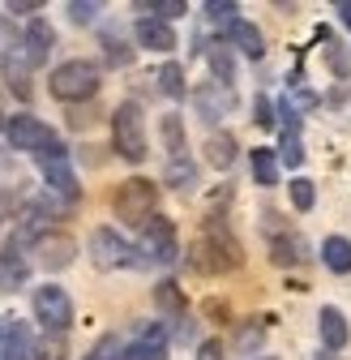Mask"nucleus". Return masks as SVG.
Here are the masks:
<instances>
[{"label":"nucleus","instance_id":"1","mask_svg":"<svg viewBox=\"0 0 351 360\" xmlns=\"http://www.w3.org/2000/svg\"><path fill=\"white\" fill-rule=\"evenodd\" d=\"M240 262H244L240 240H236V236H232L218 219H210V223H206L201 245L193 249V266H197V270H206V275H227V270H236Z\"/></svg>","mask_w":351,"mask_h":360},{"label":"nucleus","instance_id":"2","mask_svg":"<svg viewBox=\"0 0 351 360\" xmlns=\"http://www.w3.org/2000/svg\"><path fill=\"white\" fill-rule=\"evenodd\" d=\"M99 86H103V82H99V65H91V60H65V65H56L52 77H48V90H52L60 103L95 99Z\"/></svg>","mask_w":351,"mask_h":360},{"label":"nucleus","instance_id":"3","mask_svg":"<svg viewBox=\"0 0 351 360\" xmlns=\"http://www.w3.org/2000/svg\"><path fill=\"white\" fill-rule=\"evenodd\" d=\"M154 206H159V185L146 180V176L124 180V185L116 189V198H112L116 219H124L128 228H146V223L154 219Z\"/></svg>","mask_w":351,"mask_h":360},{"label":"nucleus","instance_id":"4","mask_svg":"<svg viewBox=\"0 0 351 360\" xmlns=\"http://www.w3.org/2000/svg\"><path fill=\"white\" fill-rule=\"evenodd\" d=\"M112 142H116V155L128 159V163H142L150 142H146V120H142V108L138 103H120L112 112Z\"/></svg>","mask_w":351,"mask_h":360},{"label":"nucleus","instance_id":"5","mask_svg":"<svg viewBox=\"0 0 351 360\" xmlns=\"http://www.w3.org/2000/svg\"><path fill=\"white\" fill-rule=\"evenodd\" d=\"M5 138H9V146L13 150H30V155H48L52 146H60V138L43 124L39 116H9V124H5Z\"/></svg>","mask_w":351,"mask_h":360},{"label":"nucleus","instance_id":"6","mask_svg":"<svg viewBox=\"0 0 351 360\" xmlns=\"http://www.w3.org/2000/svg\"><path fill=\"white\" fill-rule=\"evenodd\" d=\"M34 318L48 326L52 335H65V330L73 326V300H69V292L56 288V283L39 288V292H34Z\"/></svg>","mask_w":351,"mask_h":360},{"label":"nucleus","instance_id":"7","mask_svg":"<svg viewBox=\"0 0 351 360\" xmlns=\"http://www.w3.org/2000/svg\"><path fill=\"white\" fill-rule=\"evenodd\" d=\"M91 262H95L99 270L133 266V249L124 245V236H116V228H95V232H91Z\"/></svg>","mask_w":351,"mask_h":360},{"label":"nucleus","instance_id":"8","mask_svg":"<svg viewBox=\"0 0 351 360\" xmlns=\"http://www.w3.org/2000/svg\"><path fill=\"white\" fill-rule=\"evenodd\" d=\"M34 253H39V262L48 266V270H65V266H73V257H77V240L65 236V232H43V236L34 240Z\"/></svg>","mask_w":351,"mask_h":360},{"label":"nucleus","instance_id":"9","mask_svg":"<svg viewBox=\"0 0 351 360\" xmlns=\"http://www.w3.org/2000/svg\"><path fill=\"white\" fill-rule=\"evenodd\" d=\"M142 245H146V253L154 257V262H176V228H171V219H163V214H154L146 228H142Z\"/></svg>","mask_w":351,"mask_h":360},{"label":"nucleus","instance_id":"10","mask_svg":"<svg viewBox=\"0 0 351 360\" xmlns=\"http://www.w3.org/2000/svg\"><path fill=\"white\" fill-rule=\"evenodd\" d=\"M30 275V266L22 257V240H9L5 253H0V292H18Z\"/></svg>","mask_w":351,"mask_h":360},{"label":"nucleus","instance_id":"11","mask_svg":"<svg viewBox=\"0 0 351 360\" xmlns=\"http://www.w3.org/2000/svg\"><path fill=\"white\" fill-rule=\"evenodd\" d=\"M22 48H26V60H30V65H43V60H48V52L56 48V30L43 22V18H30Z\"/></svg>","mask_w":351,"mask_h":360},{"label":"nucleus","instance_id":"12","mask_svg":"<svg viewBox=\"0 0 351 360\" xmlns=\"http://www.w3.org/2000/svg\"><path fill=\"white\" fill-rule=\"evenodd\" d=\"M193 103H197V112L206 116V120H218V116H227L232 112V86H218V82H210V86H197V95H193Z\"/></svg>","mask_w":351,"mask_h":360},{"label":"nucleus","instance_id":"13","mask_svg":"<svg viewBox=\"0 0 351 360\" xmlns=\"http://www.w3.org/2000/svg\"><path fill=\"white\" fill-rule=\"evenodd\" d=\"M0 356L5 360H30L34 356V343H30L26 326L13 322V318H5V326H0Z\"/></svg>","mask_w":351,"mask_h":360},{"label":"nucleus","instance_id":"14","mask_svg":"<svg viewBox=\"0 0 351 360\" xmlns=\"http://www.w3.org/2000/svg\"><path fill=\"white\" fill-rule=\"evenodd\" d=\"M43 163V180H48V189L52 193H65L69 202L77 198V176H73V167H69V155L65 159H39Z\"/></svg>","mask_w":351,"mask_h":360},{"label":"nucleus","instance_id":"15","mask_svg":"<svg viewBox=\"0 0 351 360\" xmlns=\"http://www.w3.org/2000/svg\"><path fill=\"white\" fill-rule=\"evenodd\" d=\"M317 326H322V343H326L330 352H343V347H347L351 330H347V318H343V309L326 304V309L317 313Z\"/></svg>","mask_w":351,"mask_h":360},{"label":"nucleus","instance_id":"16","mask_svg":"<svg viewBox=\"0 0 351 360\" xmlns=\"http://www.w3.org/2000/svg\"><path fill=\"white\" fill-rule=\"evenodd\" d=\"M138 43L150 52H171L176 48V30L159 18H138Z\"/></svg>","mask_w":351,"mask_h":360},{"label":"nucleus","instance_id":"17","mask_svg":"<svg viewBox=\"0 0 351 360\" xmlns=\"http://www.w3.org/2000/svg\"><path fill=\"white\" fill-rule=\"evenodd\" d=\"M167 356V339H163V330L154 326V330H146L142 339H133L124 352H120V360H163Z\"/></svg>","mask_w":351,"mask_h":360},{"label":"nucleus","instance_id":"18","mask_svg":"<svg viewBox=\"0 0 351 360\" xmlns=\"http://www.w3.org/2000/svg\"><path fill=\"white\" fill-rule=\"evenodd\" d=\"M5 82L18 99H30V60L22 52H9L5 56Z\"/></svg>","mask_w":351,"mask_h":360},{"label":"nucleus","instance_id":"19","mask_svg":"<svg viewBox=\"0 0 351 360\" xmlns=\"http://www.w3.org/2000/svg\"><path fill=\"white\" fill-rule=\"evenodd\" d=\"M322 262H326V270H334V275H351V240L347 236H326Z\"/></svg>","mask_w":351,"mask_h":360},{"label":"nucleus","instance_id":"20","mask_svg":"<svg viewBox=\"0 0 351 360\" xmlns=\"http://www.w3.org/2000/svg\"><path fill=\"white\" fill-rule=\"evenodd\" d=\"M232 43H236L244 56H253V60L266 52V39H261V30H257L253 22H244V18H236V22H232Z\"/></svg>","mask_w":351,"mask_h":360},{"label":"nucleus","instance_id":"21","mask_svg":"<svg viewBox=\"0 0 351 360\" xmlns=\"http://www.w3.org/2000/svg\"><path fill=\"white\" fill-rule=\"evenodd\" d=\"M249 163H253V180H257L261 189H270V185H279V155H274L270 146H257Z\"/></svg>","mask_w":351,"mask_h":360},{"label":"nucleus","instance_id":"22","mask_svg":"<svg viewBox=\"0 0 351 360\" xmlns=\"http://www.w3.org/2000/svg\"><path fill=\"white\" fill-rule=\"evenodd\" d=\"M206 159L218 167V172H227L236 163V138L232 133H210V142H206Z\"/></svg>","mask_w":351,"mask_h":360},{"label":"nucleus","instance_id":"23","mask_svg":"<svg viewBox=\"0 0 351 360\" xmlns=\"http://www.w3.org/2000/svg\"><path fill=\"white\" fill-rule=\"evenodd\" d=\"M163 180L171 189H193L197 185V167H193V159L185 155V159H171L167 163V172H163Z\"/></svg>","mask_w":351,"mask_h":360},{"label":"nucleus","instance_id":"24","mask_svg":"<svg viewBox=\"0 0 351 360\" xmlns=\"http://www.w3.org/2000/svg\"><path fill=\"white\" fill-rule=\"evenodd\" d=\"M261 343H266V326H261V322H244V326L236 330V352H240V356L261 352Z\"/></svg>","mask_w":351,"mask_h":360},{"label":"nucleus","instance_id":"25","mask_svg":"<svg viewBox=\"0 0 351 360\" xmlns=\"http://www.w3.org/2000/svg\"><path fill=\"white\" fill-rule=\"evenodd\" d=\"M163 142H167V150H171V159H185V120L180 116H163Z\"/></svg>","mask_w":351,"mask_h":360},{"label":"nucleus","instance_id":"26","mask_svg":"<svg viewBox=\"0 0 351 360\" xmlns=\"http://www.w3.org/2000/svg\"><path fill=\"white\" fill-rule=\"evenodd\" d=\"M154 304H159L163 313H171V318H180V313H185V292L167 279V283H159V288H154Z\"/></svg>","mask_w":351,"mask_h":360},{"label":"nucleus","instance_id":"27","mask_svg":"<svg viewBox=\"0 0 351 360\" xmlns=\"http://www.w3.org/2000/svg\"><path fill=\"white\" fill-rule=\"evenodd\" d=\"M210 69H214L218 86H232V77H236V60H232V52L223 48V43H214V48H210Z\"/></svg>","mask_w":351,"mask_h":360},{"label":"nucleus","instance_id":"28","mask_svg":"<svg viewBox=\"0 0 351 360\" xmlns=\"http://www.w3.org/2000/svg\"><path fill=\"white\" fill-rule=\"evenodd\" d=\"M159 90H163L167 99H180L185 95V69L180 65H163L159 69Z\"/></svg>","mask_w":351,"mask_h":360},{"label":"nucleus","instance_id":"29","mask_svg":"<svg viewBox=\"0 0 351 360\" xmlns=\"http://www.w3.org/2000/svg\"><path fill=\"white\" fill-rule=\"evenodd\" d=\"M313 202H317L313 180H309V176H296V180H291V206H296V210H313Z\"/></svg>","mask_w":351,"mask_h":360},{"label":"nucleus","instance_id":"30","mask_svg":"<svg viewBox=\"0 0 351 360\" xmlns=\"http://www.w3.org/2000/svg\"><path fill=\"white\" fill-rule=\"evenodd\" d=\"M296 249H300V240H296V236H274V240H270V257H274L279 266H291V262L300 257Z\"/></svg>","mask_w":351,"mask_h":360},{"label":"nucleus","instance_id":"31","mask_svg":"<svg viewBox=\"0 0 351 360\" xmlns=\"http://www.w3.org/2000/svg\"><path fill=\"white\" fill-rule=\"evenodd\" d=\"M279 155H283V163H287V167H300V163H304V146H300V133H296V129H287V133H283Z\"/></svg>","mask_w":351,"mask_h":360},{"label":"nucleus","instance_id":"32","mask_svg":"<svg viewBox=\"0 0 351 360\" xmlns=\"http://www.w3.org/2000/svg\"><path fill=\"white\" fill-rule=\"evenodd\" d=\"M34 360H65V339L60 335H48L34 343Z\"/></svg>","mask_w":351,"mask_h":360},{"label":"nucleus","instance_id":"33","mask_svg":"<svg viewBox=\"0 0 351 360\" xmlns=\"http://www.w3.org/2000/svg\"><path fill=\"white\" fill-rule=\"evenodd\" d=\"M150 13H154L159 22H167V26H171V18L189 13V5H185V0H154V5H150Z\"/></svg>","mask_w":351,"mask_h":360},{"label":"nucleus","instance_id":"34","mask_svg":"<svg viewBox=\"0 0 351 360\" xmlns=\"http://www.w3.org/2000/svg\"><path fill=\"white\" fill-rule=\"evenodd\" d=\"M120 352H124V347L116 343V335H103V339L91 347V356H86V360H120Z\"/></svg>","mask_w":351,"mask_h":360},{"label":"nucleus","instance_id":"35","mask_svg":"<svg viewBox=\"0 0 351 360\" xmlns=\"http://www.w3.org/2000/svg\"><path fill=\"white\" fill-rule=\"evenodd\" d=\"M253 120H257L261 129H274V108H270L266 95H257V99H253Z\"/></svg>","mask_w":351,"mask_h":360},{"label":"nucleus","instance_id":"36","mask_svg":"<svg viewBox=\"0 0 351 360\" xmlns=\"http://www.w3.org/2000/svg\"><path fill=\"white\" fill-rule=\"evenodd\" d=\"M95 13H99V5H81V0H73V5H69V18H73L77 26H86V22H95Z\"/></svg>","mask_w":351,"mask_h":360},{"label":"nucleus","instance_id":"37","mask_svg":"<svg viewBox=\"0 0 351 360\" xmlns=\"http://www.w3.org/2000/svg\"><path fill=\"white\" fill-rule=\"evenodd\" d=\"M103 48H107V60H112V65H128V48H124L120 39L107 34V39H103Z\"/></svg>","mask_w":351,"mask_h":360},{"label":"nucleus","instance_id":"38","mask_svg":"<svg viewBox=\"0 0 351 360\" xmlns=\"http://www.w3.org/2000/svg\"><path fill=\"white\" fill-rule=\"evenodd\" d=\"M197 360H227V347L218 343V339H206V343L197 347Z\"/></svg>","mask_w":351,"mask_h":360},{"label":"nucleus","instance_id":"39","mask_svg":"<svg viewBox=\"0 0 351 360\" xmlns=\"http://www.w3.org/2000/svg\"><path fill=\"white\" fill-rule=\"evenodd\" d=\"M206 13H210V22H236V18H232L236 5H218V0H214V5H206Z\"/></svg>","mask_w":351,"mask_h":360},{"label":"nucleus","instance_id":"40","mask_svg":"<svg viewBox=\"0 0 351 360\" xmlns=\"http://www.w3.org/2000/svg\"><path fill=\"white\" fill-rule=\"evenodd\" d=\"M201 309H206V318H232V309H227L223 300H214V296H210V300H206Z\"/></svg>","mask_w":351,"mask_h":360},{"label":"nucleus","instance_id":"41","mask_svg":"<svg viewBox=\"0 0 351 360\" xmlns=\"http://www.w3.org/2000/svg\"><path fill=\"white\" fill-rule=\"evenodd\" d=\"M39 9V0H13L9 5V13H34Z\"/></svg>","mask_w":351,"mask_h":360},{"label":"nucleus","instance_id":"42","mask_svg":"<svg viewBox=\"0 0 351 360\" xmlns=\"http://www.w3.org/2000/svg\"><path fill=\"white\" fill-rule=\"evenodd\" d=\"M338 18H343V22L351 26V0H343V5H338Z\"/></svg>","mask_w":351,"mask_h":360},{"label":"nucleus","instance_id":"43","mask_svg":"<svg viewBox=\"0 0 351 360\" xmlns=\"http://www.w3.org/2000/svg\"><path fill=\"white\" fill-rule=\"evenodd\" d=\"M261 360H274V356H261Z\"/></svg>","mask_w":351,"mask_h":360}]
</instances>
